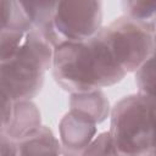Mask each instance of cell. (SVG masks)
<instances>
[{"label": "cell", "mask_w": 156, "mask_h": 156, "mask_svg": "<svg viewBox=\"0 0 156 156\" xmlns=\"http://www.w3.org/2000/svg\"><path fill=\"white\" fill-rule=\"evenodd\" d=\"M98 33L126 73L136 72L155 48V33L128 16L116 18Z\"/></svg>", "instance_id": "4"}, {"label": "cell", "mask_w": 156, "mask_h": 156, "mask_svg": "<svg viewBox=\"0 0 156 156\" xmlns=\"http://www.w3.org/2000/svg\"><path fill=\"white\" fill-rule=\"evenodd\" d=\"M152 106V105H151ZM154 108V107H152ZM155 111V110H154ZM155 115H156V111H155ZM149 156H156V129H155V135H154V139H152V144H151V149H150V152H149Z\"/></svg>", "instance_id": "12"}, {"label": "cell", "mask_w": 156, "mask_h": 156, "mask_svg": "<svg viewBox=\"0 0 156 156\" xmlns=\"http://www.w3.org/2000/svg\"><path fill=\"white\" fill-rule=\"evenodd\" d=\"M1 156H18L17 141L11 140L1 133Z\"/></svg>", "instance_id": "11"}, {"label": "cell", "mask_w": 156, "mask_h": 156, "mask_svg": "<svg viewBox=\"0 0 156 156\" xmlns=\"http://www.w3.org/2000/svg\"><path fill=\"white\" fill-rule=\"evenodd\" d=\"M96 123L89 118L69 111L60 123V135L62 145L67 151L80 155L94 140Z\"/></svg>", "instance_id": "7"}, {"label": "cell", "mask_w": 156, "mask_h": 156, "mask_svg": "<svg viewBox=\"0 0 156 156\" xmlns=\"http://www.w3.org/2000/svg\"><path fill=\"white\" fill-rule=\"evenodd\" d=\"M71 110L89 118L94 123L102 122L108 115V100L100 90L76 93L71 96Z\"/></svg>", "instance_id": "9"}, {"label": "cell", "mask_w": 156, "mask_h": 156, "mask_svg": "<svg viewBox=\"0 0 156 156\" xmlns=\"http://www.w3.org/2000/svg\"><path fill=\"white\" fill-rule=\"evenodd\" d=\"M1 96L30 100L41 89L52 66L55 48L35 29L1 30Z\"/></svg>", "instance_id": "1"}, {"label": "cell", "mask_w": 156, "mask_h": 156, "mask_svg": "<svg viewBox=\"0 0 156 156\" xmlns=\"http://www.w3.org/2000/svg\"><path fill=\"white\" fill-rule=\"evenodd\" d=\"M17 145L18 156H61L63 151L57 138L45 126L17 141Z\"/></svg>", "instance_id": "8"}, {"label": "cell", "mask_w": 156, "mask_h": 156, "mask_svg": "<svg viewBox=\"0 0 156 156\" xmlns=\"http://www.w3.org/2000/svg\"><path fill=\"white\" fill-rule=\"evenodd\" d=\"M51 67L55 80L72 94L113 85L127 74L99 33L84 41L56 46Z\"/></svg>", "instance_id": "2"}, {"label": "cell", "mask_w": 156, "mask_h": 156, "mask_svg": "<svg viewBox=\"0 0 156 156\" xmlns=\"http://www.w3.org/2000/svg\"><path fill=\"white\" fill-rule=\"evenodd\" d=\"M1 6V30L29 32L33 28L30 20L24 12L20 1L2 0Z\"/></svg>", "instance_id": "10"}, {"label": "cell", "mask_w": 156, "mask_h": 156, "mask_svg": "<svg viewBox=\"0 0 156 156\" xmlns=\"http://www.w3.org/2000/svg\"><path fill=\"white\" fill-rule=\"evenodd\" d=\"M150 28H151V30L155 33V35H156V11H155V15H154V17H152V20H151V22H150Z\"/></svg>", "instance_id": "13"}, {"label": "cell", "mask_w": 156, "mask_h": 156, "mask_svg": "<svg viewBox=\"0 0 156 156\" xmlns=\"http://www.w3.org/2000/svg\"><path fill=\"white\" fill-rule=\"evenodd\" d=\"M1 133L13 141H21L38 130L40 113L29 100L12 101L1 96Z\"/></svg>", "instance_id": "6"}, {"label": "cell", "mask_w": 156, "mask_h": 156, "mask_svg": "<svg viewBox=\"0 0 156 156\" xmlns=\"http://www.w3.org/2000/svg\"><path fill=\"white\" fill-rule=\"evenodd\" d=\"M155 129V111L139 93L121 99L111 111L108 134L116 156H149Z\"/></svg>", "instance_id": "3"}, {"label": "cell", "mask_w": 156, "mask_h": 156, "mask_svg": "<svg viewBox=\"0 0 156 156\" xmlns=\"http://www.w3.org/2000/svg\"><path fill=\"white\" fill-rule=\"evenodd\" d=\"M61 156H80V155H78V154H73V152H69V151H67V150H63V151H62V154H61Z\"/></svg>", "instance_id": "14"}, {"label": "cell", "mask_w": 156, "mask_h": 156, "mask_svg": "<svg viewBox=\"0 0 156 156\" xmlns=\"http://www.w3.org/2000/svg\"><path fill=\"white\" fill-rule=\"evenodd\" d=\"M100 1H57L45 39L54 46L66 41H84L101 29Z\"/></svg>", "instance_id": "5"}]
</instances>
